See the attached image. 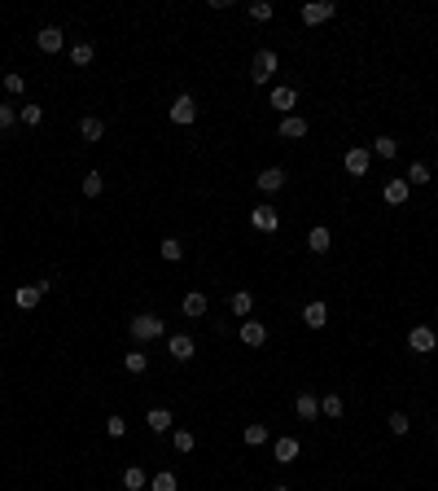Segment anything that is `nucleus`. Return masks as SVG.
Instances as JSON below:
<instances>
[{"label": "nucleus", "instance_id": "obj_32", "mask_svg": "<svg viewBox=\"0 0 438 491\" xmlns=\"http://www.w3.org/2000/svg\"><path fill=\"white\" fill-rule=\"evenodd\" d=\"M79 189H84V198H101V189H105L101 171H88V176H84V185H79Z\"/></svg>", "mask_w": 438, "mask_h": 491}, {"label": "nucleus", "instance_id": "obj_29", "mask_svg": "<svg viewBox=\"0 0 438 491\" xmlns=\"http://www.w3.org/2000/svg\"><path fill=\"white\" fill-rule=\"evenodd\" d=\"M123 368H127V373H145V368H149V355H145V351H127V355H123Z\"/></svg>", "mask_w": 438, "mask_h": 491}, {"label": "nucleus", "instance_id": "obj_18", "mask_svg": "<svg viewBox=\"0 0 438 491\" xmlns=\"http://www.w3.org/2000/svg\"><path fill=\"white\" fill-rule=\"evenodd\" d=\"M241 342L245 346H263L267 342V329L259 325V320H241Z\"/></svg>", "mask_w": 438, "mask_h": 491}, {"label": "nucleus", "instance_id": "obj_8", "mask_svg": "<svg viewBox=\"0 0 438 491\" xmlns=\"http://www.w3.org/2000/svg\"><path fill=\"white\" fill-rule=\"evenodd\" d=\"M254 185L263 189V194H281V189H285V167H267V171H259Z\"/></svg>", "mask_w": 438, "mask_h": 491}, {"label": "nucleus", "instance_id": "obj_2", "mask_svg": "<svg viewBox=\"0 0 438 491\" xmlns=\"http://www.w3.org/2000/svg\"><path fill=\"white\" fill-rule=\"evenodd\" d=\"M276 66H281L276 53H272V49H259L254 62H250V79H254V83H267L272 75H276Z\"/></svg>", "mask_w": 438, "mask_h": 491}, {"label": "nucleus", "instance_id": "obj_20", "mask_svg": "<svg viewBox=\"0 0 438 491\" xmlns=\"http://www.w3.org/2000/svg\"><path fill=\"white\" fill-rule=\"evenodd\" d=\"M145 421H149V430H153V435H167V430L175 426V417H171L167 408H149V417H145Z\"/></svg>", "mask_w": 438, "mask_h": 491}, {"label": "nucleus", "instance_id": "obj_7", "mask_svg": "<svg viewBox=\"0 0 438 491\" xmlns=\"http://www.w3.org/2000/svg\"><path fill=\"white\" fill-rule=\"evenodd\" d=\"M408 346H412L417 355H425V351H438V338H434L430 325H417V329L408 333Z\"/></svg>", "mask_w": 438, "mask_h": 491}, {"label": "nucleus", "instance_id": "obj_25", "mask_svg": "<svg viewBox=\"0 0 438 491\" xmlns=\"http://www.w3.org/2000/svg\"><path fill=\"white\" fill-rule=\"evenodd\" d=\"M241 439L250 443V448H263V443H267V426L263 421H250V426L241 430Z\"/></svg>", "mask_w": 438, "mask_h": 491}, {"label": "nucleus", "instance_id": "obj_21", "mask_svg": "<svg viewBox=\"0 0 438 491\" xmlns=\"http://www.w3.org/2000/svg\"><path fill=\"white\" fill-rule=\"evenodd\" d=\"M40 298H44V290H40V285H22V290H14V303H18L22 311H31L35 303H40Z\"/></svg>", "mask_w": 438, "mask_h": 491}, {"label": "nucleus", "instance_id": "obj_16", "mask_svg": "<svg viewBox=\"0 0 438 491\" xmlns=\"http://www.w3.org/2000/svg\"><path fill=\"white\" fill-rule=\"evenodd\" d=\"M79 136H84L88 145H92V140H101V136H105V123H101L97 114H84V118H79Z\"/></svg>", "mask_w": 438, "mask_h": 491}, {"label": "nucleus", "instance_id": "obj_42", "mask_svg": "<svg viewBox=\"0 0 438 491\" xmlns=\"http://www.w3.org/2000/svg\"><path fill=\"white\" fill-rule=\"evenodd\" d=\"M434 443H438V435H434Z\"/></svg>", "mask_w": 438, "mask_h": 491}, {"label": "nucleus", "instance_id": "obj_35", "mask_svg": "<svg viewBox=\"0 0 438 491\" xmlns=\"http://www.w3.org/2000/svg\"><path fill=\"white\" fill-rule=\"evenodd\" d=\"M180 483H175V474L171 470H162V474H153V483H149V491H175Z\"/></svg>", "mask_w": 438, "mask_h": 491}, {"label": "nucleus", "instance_id": "obj_13", "mask_svg": "<svg viewBox=\"0 0 438 491\" xmlns=\"http://www.w3.org/2000/svg\"><path fill=\"white\" fill-rule=\"evenodd\" d=\"M298 439H276V443H272V457H276L281 465H289V461H298Z\"/></svg>", "mask_w": 438, "mask_h": 491}, {"label": "nucleus", "instance_id": "obj_5", "mask_svg": "<svg viewBox=\"0 0 438 491\" xmlns=\"http://www.w3.org/2000/svg\"><path fill=\"white\" fill-rule=\"evenodd\" d=\"M197 118V101L188 97V92H180V97L171 101V123H180V127H188Z\"/></svg>", "mask_w": 438, "mask_h": 491}, {"label": "nucleus", "instance_id": "obj_26", "mask_svg": "<svg viewBox=\"0 0 438 491\" xmlns=\"http://www.w3.org/2000/svg\"><path fill=\"white\" fill-rule=\"evenodd\" d=\"M373 154H377V158H395V154H399V140H395V136H377V140H373Z\"/></svg>", "mask_w": 438, "mask_h": 491}, {"label": "nucleus", "instance_id": "obj_4", "mask_svg": "<svg viewBox=\"0 0 438 491\" xmlns=\"http://www.w3.org/2000/svg\"><path fill=\"white\" fill-rule=\"evenodd\" d=\"M167 351H171V360H180V364H188L197 355V342L188 338V333H171L167 338Z\"/></svg>", "mask_w": 438, "mask_h": 491}, {"label": "nucleus", "instance_id": "obj_3", "mask_svg": "<svg viewBox=\"0 0 438 491\" xmlns=\"http://www.w3.org/2000/svg\"><path fill=\"white\" fill-rule=\"evenodd\" d=\"M333 14H338L333 0H311V5H303V22H307V27H320V22H329Z\"/></svg>", "mask_w": 438, "mask_h": 491}, {"label": "nucleus", "instance_id": "obj_22", "mask_svg": "<svg viewBox=\"0 0 438 491\" xmlns=\"http://www.w3.org/2000/svg\"><path fill=\"white\" fill-rule=\"evenodd\" d=\"M123 487H127V491H145V487H149L145 470H140V465H127V470H123Z\"/></svg>", "mask_w": 438, "mask_h": 491}, {"label": "nucleus", "instance_id": "obj_11", "mask_svg": "<svg viewBox=\"0 0 438 491\" xmlns=\"http://www.w3.org/2000/svg\"><path fill=\"white\" fill-rule=\"evenodd\" d=\"M342 163H347V171L351 176H364V171H369V163H373V149H347V158H342Z\"/></svg>", "mask_w": 438, "mask_h": 491}, {"label": "nucleus", "instance_id": "obj_34", "mask_svg": "<svg viewBox=\"0 0 438 491\" xmlns=\"http://www.w3.org/2000/svg\"><path fill=\"white\" fill-rule=\"evenodd\" d=\"M18 118H22L27 127H40V123H44V105H22Z\"/></svg>", "mask_w": 438, "mask_h": 491}, {"label": "nucleus", "instance_id": "obj_24", "mask_svg": "<svg viewBox=\"0 0 438 491\" xmlns=\"http://www.w3.org/2000/svg\"><path fill=\"white\" fill-rule=\"evenodd\" d=\"M342 412H347V399H342V395H325V399H320V417H333V421H338Z\"/></svg>", "mask_w": 438, "mask_h": 491}, {"label": "nucleus", "instance_id": "obj_37", "mask_svg": "<svg viewBox=\"0 0 438 491\" xmlns=\"http://www.w3.org/2000/svg\"><path fill=\"white\" fill-rule=\"evenodd\" d=\"M408 430H412L408 412H390V435H408Z\"/></svg>", "mask_w": 438, "mask_h": 491}, {"label": "nucleus", "instance_id": "obj_6", "mask_svg": "<svg viewBox=\"0 0 438 491\" xmlns=\"http://www.w3.org/2000/svg\"><path fill=\"white\" fill-rule=\"evenodd\" d=\"M250 224H254L259 233H276L281 229V211L276 207H254L250 211Z\"/></svg>", "mask_w": 438, "mask_h": 491}, {"label": "nucleus", "instance_id": "obj_15", "mask_svg": "<svg viewBox=\"0 0 438 491\" xmlns=\"http://www.w3.org/2000/svg\"><path fill=\"white\" fill-rule=\"evenodd\" d=\"M325 320H329V307L325 303H307L303 307V325L307 329H325Z\"/></svg>", "mask_w": 438, "mask_h": 491}, {"label": "nucleus", "instance_id": "obj_36", "mask_svg": "<svg viewBox=\"0 0 438 491\" xmlns=\"http://www.w3.org/2000/svg\"><path fill=\"white\" fill-rule=\"evenodd\" d=\"M404 180H408V185H430V167H425V163H412Z\"/></svg>", "mask_w": 438, "mask_h": 491}, {"label": "nucleus", "instance_id": "obj_38", "mask_svg": "<svg viewBox=\"0 0 438 491\" xmlns=\"http://www.w3.org/2000/svg\"><path fill=\"white\" fill-rule=\"evenodd\" d=\"M105 435H110V439H123V435H127V421H123L118 412H114V417H105Z\"/></svg>", "mask_w": 438, "mask_h": 491}, {"label": "nucleus", "instance_id": "obj_10", "mask_svg": "<svg viewBox=\"0 0 438 491\" xmlns=\"http://www.w3.org/2000/svg\"><path fill=\"white\" fill-rule=\"evenodd\" d=\"M276 132H281V140H303V136H307V118H298V114H285Z\"/></svg>", "mask_w": 438, "mask_h": 491}, {"label": "nucleus", "instance_id": "obj_30", "mask_svg": "<svg viewBox=\"0 0 438 491\" xmlns=\"http://www.w3.org/2000/svg\"><path fill=\"white\" fill-rule=\"evenodd\" d=\"M92 57H97V49H92V44H84V40L70 49V62H75V66H92Z\"/></svg>", "mask_w": 438, "mask_h": 491}, {"label": "nucleus", "instance_id": "obj_14", "mask_svg": "<svg viewBox=\"0 0 438 491\" xmlns=\"http://www.w3.org/2000/svg\"><path fill=\"white\" fill-rule=\"evenodd\" d=\"M329 246H333V237H329V229H325V224H316V229L307 233V250H311V255H325Z\"/></svg>", "mask_w": 438, "mask_h": 491}, {"label": "nucleus", "instance_id": "obj_17", "mask_svg": "<svg viewBox=\"0 0 438 491\" xmlns=\"http://www.w3.org/2000/svg\"><path fill=\"white\" fill-rule=\"evenodd\" d=\"M408 194H412V185H408V180H390V185L382 189V198L390 202V207H404V202H408Z\"/></svg>", "mask_w": 438, "mask_h": 491}, {"label": "nucleus", "instance_id": "obj_31", "mask_svg": "<svg viewBox=\"0 0 438 491\" xmlns=\"http://www.w3.org/2000/svg\"><path fill=\"white\" fill-rule=\"evenodd\" d=\"M171 448H175V452H180V457H184V452H193V448H197V439L188 435V430H171Z\"/></svg>", "mask_w": 438, "mask_h": 491}, {"label": "nucleus", "instance_id": "obj_12", "mask_svg": "<svg viewBox=\"0 0 438 491\" xmlns=\"http://www.w3.org/2000/svg\"><path fill=\"white\" fill-rule=\"evenodd\" d=\"M294 412H298L303 421H316V417H320V399H316L311 390H303L298 399H294Z\"/></svg>", "mask_w": 438, "mask_h": 491}, {"label": "nucleus", "instance_id": "obj_19", "mask_svg": "<svg viewBox=\"0 0 438 491\" xmlns=\"http://www.w3.org/2000/svg\"><path fill=\"white\" fill-rule=\"evenodd\" d=\"M272 105H276L281 114H294V105H298V92H294V88H272Z\"/></svg>", "mask_w": 438, "mask_h": 491}, {"label": "nucleus", "instance_id": "obj_9", "mask_svg": "<svg viewBox=\"0 0 438 491\" xmlns=\"http://www.w3.org/2000/svg\"><path fill=\"white\" fill-rule=\"evenodd\" d=\"M35 44H40V53H62L66 35H62V27H40V35H35Z\"/></svg>", "mask_w": 438, "mask_h": 491}, {"label": "nucleus", "instance_id": "obj_27", "mask_svg": "<svg viewBox=\"0 0 438 491\" xmlns=\"http://www.w3.org/2000/svg\"><path fill=\"white\" fill-rule=\"evenodd\" d=\"M250 311H254V294L237 290V294H232V316H250Z\"/></svg>", "mask_w": 438, "mask_h": 491}, {"label": "nucleus", "instance_id": "obj_33", "mask_svg": "<svg viewBox=\"0 0 438 491\" xmlns=\"http://www.w3.org/2000/svg\"><path fill=\"white\" fill-rule=\"evenodd\" d=\"M5 92L9 97H22V92H27V79H22L18 70H5Z\"/></svg>", "mask_w": 438, "mask_h": 491}, {"label": "nucleus", "instance_id": "obj_1", "mask_svg": "<svg viewBox=\"0 0 438 491\" xmlns=\"http://www.w3.org/2000/svg\"><path fill=\"white\" fill-rule=\"evenodd\" d=\"M132 338L136 342H153V338H162L167 333V325H162V316H153V311H140V316H132Z\"/></svg>", "mask_w": 438, "mask_h": 491}, {"label": "nucleus", "instance_id": "obj_39", "mask_svg": "<svg viewBox=\"0 0 438 491\" xmlns=\"http://www.w3.org/2000/svg\"><path fill=\"white\" fill-rule=\"evenodd\" d=\"M250 22H272V5H267V0H254V5H250Z\"/></svg>", "mask_w": 438, "mask_h": 491}, {"label": "nucleus", "instance_id": "obj_23", "mask_svg": "<svg viewBox=\"0 0 438 491\" xmlns=\"http://www.w3.org/2000/svg\"><path fill=\"white\" fill-rule=\"evenodd\" d=\"M162 259H167V263H180L184 259V242H180V237H162Z\"/></svg>", "mask_w": 438, "mask_h": 491}, {"label": "nucleus", "instance_id": "obj_40", "mask_svg": "<svg viewBox=\"0 0 438 491\" xmlns=\"http://www.w3.org/2000/svg\"><path fill=\"white\" fill-rule=\"evenodd\" d=\"M14 118H18V110H14L9 101H0V132H9V127H14Z\"/></svg>", "mask_w": 438, "mask_h": 491}, {"label": "nucleus", "instance_id": "obj_41", "mask_svg": "<svg viewBox=\"0 0 438 491\" xmlns=\"http://www.w3.org/2000/svg\"><path fill=\"white\" fill-rule=\"evenodd\" d=\"M272 491H289V487H272Z\"/></svg>", "mask_w": 438, "mask_h": 491}, {"label": "nucleus", "instance_id": "obj_28", "mask_svg": "<svg viewBox=\"0 0 438 491\" xmlns=\"http://www.w3.org/2000/svg\"><path fill=\"white\" fill-rule=\"evenodd\" d=\"M184 316H206V294H184Z\"/></svg>", "mask_w": 438, "mask_h": 491}]
</instances>
